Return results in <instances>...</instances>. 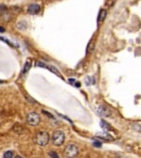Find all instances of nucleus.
Here are the masks:
<instances>
[{
    "mask_svg": "<svg viewBox=\"0 0 141 158\" xmlns=\"http://www.w3.org/2000/svg\"><path fill=\"white\" fill-rule=\"evenodd\" d=\"M49 140H50V135L45 131H42L36 135L35 141L39 146H42V147L46 146L49 143Z\"/></svg>",
    "mask_w": 141,
    "mask_h": 158,
    "instance_id": "1",
    "label": "nucleus"
},
{
    "mask_svg": "<svg viewBox=\"0 0 141 158\" xmlns=\"http://www.w3.org/2000/svg\"><path fill=\"white\" fill-rule=\"evenodd\" d=\"M52 143L55 146H61L64 143L65 140V134L60 130H58L54 132V134L52 135Z\"/></svg>",
    "mask_w": 141,
    "mask_h": 158,
    "instance_id": "2",
    "label": "nucleus"
},
{
    "mask_svg": "<svg viewBox=\"0 0 141 158\" xmlns=\"http://www.w3.org/2000/svg\"><path fill=\"white\" fill-rule=\"evenodd\" d=\"M78 153H79L78 147L74 144H69L64 149V154L67 158H75Z\"/></svg>",
    "mask_w": 141,
    "mask_h": 158,
    "instance_id": "3",
    "label": "nucleus"
},
{
    "mask_svg": "<svg viewBox=\"0 0 141 158\" xmlns=\"http://www.w3.org/2000/svg\"><path fill=\"white\" fill-rule=\"evenodd\" d=\"M26 122L31 126H37L40 122V115L36 112H30L26 116Z\"/></svg>",
    "mask_w": 141,
    "mask_h": 158,
    "instance_id": "4",
    "label": "nucleus"
},
{
    "mask_svg": "<svg viewBox=\"0 0 141 158\" xmlns=\"http://www.w3.org/2000/svg\"><path fill=\"white\" fill-rule=\"evenodd\" d=\"M97 113H98V115L101 117L111 116V110L109 109L107 106H98V108H97Z\"/></svg>",
    "mask_w": 141,
    "mask_h": 158,
    "instance_id": "5",
    "label": "nucleus"
},
{
    "mask_svg": "<svg viewBox=\"0 0 141 158\" xmlns=\"http://www.w3.org/2000/svg\"><path fill=\"white\" fill-rule=\"evenodd\" d=\"M40 11V6L37 3H33V4H30L27 7V12L31 15H35L38 14Z\"/></svg>",
    "mask_w": 141,
    "mask_h": 158,
    "instance_id": "6",
    "label": "nucleus"
},
{
    "mask_svg": "<svg viewBox=\"0 0 141 158\" xmlns=\"http://www.w3.org/2000/svg\"><path fill=\"white\" fill-rule=\"evenodd\" d=\"M97 137H99L100 138H103V139H105V140H113L114 139L112 135L107 134V133H101V134H99Z\"/></svg>",
    "mask_w": 141,
    "mask_h": 158,
    "instance_id": "7",
    "label": "nucleus"
},
{
    "mask_svg": "<svg viewBox=\"0 0 141 158\" xmlns=\"http://www.w3.org/2000/svg\"><path fill=\"white\" fill-rule=\"evenodd\" d=\"M100 125H101V127L103 129V130H105V131H110V130H112L111 125L109 124V123L106 122V121H100Z\"/></svg>",
    "mask_w": 141,
    "mask_h": 158,
    "instance_id": "8",
    "label": "nucleus"
},
{
    "mask_svg": "<svg viewBox=\"0 0 141 158\" xmlns=\"http://www.w3.org/2000/svg\"><path fill=\"white\" fill-rule=\"evenodd\" d=\"M13 131L15 133H17V134H22L24 131V127L21 124H19V123H16V124L13 126Z\"/></svg>",
    "mask_w": 141,
    "mask_h": 158,
    "instance_id": "9",
    "label": "nucleus"
},
{
    "mask_svg": "<svg viewBox=\"0 0 141 158\" xmlns=\"http://www.w3.org/2000/svg\"><path fill=\"white\" fill-rule=\"evenodd\" d=\"M105 17H106V11H105V9H101V11H100V13H99L98 21L99 22H103L105 19Z\"/></svg>",
    "mask_w": 141,
    "mask_h": 158,
    "instance_id": "10",
    "label": "nucleus"
},
{
    "mask_svg": "<svg viewBox=\"0 0 141 158\" xmlns=\"http://www.w3.org/2000/svg\"><path fill=\"white\" fill-rule=\"evenodd\" d=\"M31 68V61L30 59H27L26 64H24V70H23V74H26L28 71H29V69Z\"/></svg>",
    "mask_w": 141,
    "mask_h": 158,
    "instance_id": "11",
    "label": "nucleus"
},
{
    "mask_svg": "<svg viewBox=\"0 0 141 158\" xmlns=\"http://www.w3.org/2000/svg\"><path fill=\"white\" fill-rule=\"evenodd\" d=\"M0 40H3V42H5L6 43L9 44V45H11V47H13V48H17V46L15 45V44H14L13 42H11V40H9L8 39H6V38H4V37H0Z\"/></svg>",
    "mask_w": 141,
    "mask_h": 158,
    "instance_id": "12",
    "label": "nucleus"
},
{
    "mask_svg": "<svg viewBox=\"0 0 141 158\" xmlns=\"http://www.w3.org/2000/svg\"><path fill=\"white\" fill-rule=\"evenodd\" d=\"M8 11H9V9L7 8V6H5V5H0V13H1L2 15L6 14Z\"/></svg>",
    "mask_w": 141,
    "mask_h": 158,
    "instance_id": "13",
    "label": "nucleus"
},
{
    "mask_svg": "<svg viewBox=\"0 0 141 158\" xmlns=\"http://www.w3.org/2000/svg\"><path fill=\"white\" fill-rule=\"evenodd\" d=\"M17 27L19 28V29L24 30V29H26V24L24 23V21H21V22H19V23L17 24Z\"/></svg>",
    "mask_w": 141,
    "mask_h": 158,
    "instance_id": "14",
    "label": "nucleus"
},
{
    "mask_svg": "<svg viewBox=\"0 0 141 158\" xmlns=\"http://www.w3.org/2000/svg\"><path fill=\"white\" fill-rule=\"evenodd\" d=\"M45 68H47V69H49L50 71L51 72H55V74H56V75H58V76H60V74H59V72L56 70V69L55 68V67H53V66H49V65H46V67Z\"/></svg>",
    "mask_w": 141,
    "mask_h": 158,
    "instance_id": "15",
    "label": "nucleus"
},
{
    "mask_svg": "<svg viewBox=\"0 0 141 158\" xmlns=\"http://www.w3.org/2000/svg\"><path fill=\"white\" fill-rule=\"evenodd\" d=\"M3 157H4V158H12V157H13V151H6V153H4V155H3Z\"/></svg>",
    "mask_w": 141,
    "mask_h": 158,
    "instance_id": "16",
    "label": "nucleus"
},
{
    "mask_svg": "<svg viewBox=\"0 0 141 158\" xmlns=\"http://www.w3.org/2000/svg\"><path fill=\"white\" fill-rule=\"evenodd\" d=\"M49 155L51 156L52 158H59V156L58 155V154H56V153H55V151H50Z\"/></svg>",
    "mask_w": 141,
    "mask_h": 158,
    "instance_id": "17",
    "label": "nucleus"
},
{
    "mask_svg": "<svg viewBox=\"0 0 141 158\" xmlns=\"http://www.w3.org/2000/svg\"><path fill=\"white\" fill-rule=\"evenodd\" d=\"M93 145H94L95 147H101V146H102V144L100 143V142H94Z\"/></svg>",
    "mask_w": 141,
    "mask_h": 158,
    "instance_id": "18",
    "label": "nucleus"
},
{
    "mask_svg": "<svg viewBox=\"0 0 141 158\" xmlns=\"http://www.w3.org/2000/svg\"><path fill=\"white\" fill-rule=\"evenodd\" d=\"M0 31H1V32H3V31H5V29L3 27H0Z\"/></svg>",
    "mask_w": 141,
    "mask_h": 158,
    "instance_id": "19",
    "label": "nucleus"
},
{
    "mask_svg": "<svg viewBox=\"0 0 141 158\" xmlns=\"http://www.w3.org/2000/svg\"><path fill=\"white\" fill-rule=\"evenodd\" d=\"M15 158H23V157H22V156H19V155H17V156L15 157Z\"/></svg>",
    "mask_w": 141,
    "mask_h": 158,
    "instance_id": "20",
    "label": "nucleus"
},
{
    "mask_svg": "<svg viewBox=\"0 0 141 158\" xmlns=\"http://www.w3.org/2000/svg\"><path fill=\"white\" fill-rule=\"evenodd\" d=\"M1 83H2V81H1V80H0V84H1Z\"/></svg>",
    "mask_w": 141,
    "mask_h": 158,
    "instance_id": "21",
    "label": "nucleus"
}]
</instances>
